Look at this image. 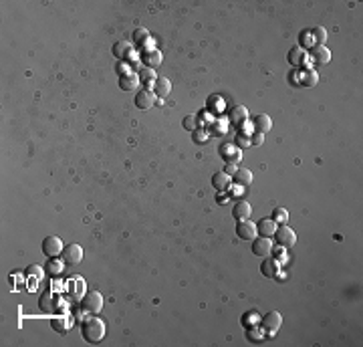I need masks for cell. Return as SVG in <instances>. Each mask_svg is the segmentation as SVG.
I'll return each mask as SVG.
<instances>
[{
	"mask_svg": "<svg viewBox=\"0 0 363 347\" xmlns=\"http://www.w3.org/2000/svg\"><path fill=\"white\" fill-rule=\"evenodd\" d=\"M105 331H107V329H105V323H103V319H99L97 315H89V317H85L83 323H81V335H83V339L89 341V343H99V341H103Z\"/></svg>",
	"mask_w": 363,
	"mask_h": 347,
	"instance_id": "6da1fadb",
	"label": "cell"
},
{
	"mask_svg": "<svg viewBox=\"0 0 363 347\" xmlns=\"http://www.w3.org/2000/svg\"><path fill=\"white\" fill-rule=\"evenodd\" d=\"M262 329H264V335L266 337H275V333L281 329L283 325V315L279 311H268L266 315L260 317V323H258Z\"/></svg>",
	"mask_w": 363,
	"mask_h": 347,
	"instance_id": "7a4b0ae2",
	"label": "cell"
},
{
	"mask_svg": "<svg viewBox=\"0 0 363 347\" xmlns=\"http://www.w3.org/2000/svg\"><path fill=\"white\" fill-rule=\"evenodd\" d=\"M101 307H103V297L97 291H87L85 297L81 299V309L89 315H97L101 311Z\"/></svg>",
	"mask_w": 363,
	"mask_h": 347,
	"instance_id": "3957f363",
	"label": "cell"
},
{
	"mask_svg": "<svg viewBox=\"0 0 363 347\" xmlns=\"http://www.w3.org/2000/svg\"><path fill=\"white\" fill-rule=\"evenodd\" d=\"M273 238H275V242H277L279 246H283V248H291V246H295V242H297V234H295V230H293V228H289L287 224L277 226V230H275Z\"/></svg>",
	"mask_w": 363,
	"mask_h": 347,
	"instance_id": "277c9868",
	"label": "cell"
},
{
	"mask_svg": "<svg viewBox=\"0 0 363 347\" xmlns=\"http://www.w3.org/2000/svg\"><path fill=\"white\" fill-rule=\"evenodd\" d=\"M41 248H43V254L47 258H53V256H61L65 244H63V240L59 236H47V238H43Z\"/></svg>",
	"mask_w": 363,
	"mask_h": 347,
	"instance_id": "5b68a950",
	"label": "cell"
},
{
	"mask_svg": "<svg viewBox=\"0 0 363 347\" xmlns=\"http://www.w3.org/2000/svg\"><path fill=\"white\" fill-rule=\"evenodd\" d=\"M61 258H63L65 265H69V267L79 265V263L83 261V248H81V244H75V242L67 244V246L63 248V252H61Z\"/></svg>",
	"mask_w": 363,
	"mask_h": 347,
	"instance_id": "8992f818",
	"label": "cell"
},
{
	"mask_svg": "<svg viewBox=\"0 0 363 347\" xmlns=\"http://www.w3.org/2000/svg\"><path fill=\"white\" fill-rule=\"evenodd\" d=\"M155 101H157V97H155V93H153V91H149V89L137 91V93H135V99H133L135 107H137V109H141V111L151 109V107L155 105Z\"/></svg>",
	"mask_w": 363,
	"mask_h": 347,
	"instance_id": "52a82bcc",
	"label": "cell"
},
{
	"mask_svg": "<svg viewBox=\"0 0 363 347\" xmlns=\"http://www.w3.org/2000/svg\"><path fill=\"white\" fill-rule=\"evenodd\" d=\"M252 254H254V256H260V258L270 256V254H273V240L266 238V236H256V238H252Z\"/></svg>",
	"mask_w": 363,
	"mask_h": 347,
	"instance_id": "ba28073f",
	"label": "cell"
},
{
	"mask_svg": "<svg viewBox=\"0 0 363 347\" xmlns=\"http://www.w3.org/2000/svg\"><path fill=\"white\" fill-rule=\"evenodd\" d=\"M236 236H238L240 240H252V238H256V236H258L256 224L250 222V218H248V220H238V222H236Z\"/></svg>",
	"mask_w": 363,
	"mask_h": 347,
	"instance_id": "9c48e42d",
	"label": "cell"
},
{
	"mask_svg": "<svg viewBox=\"0 0 363 347\" xmlns=\"http://www.w3.org/2000/svg\"><path fill=\"white\" fill-rule=\"evenodd\" d=\"M244 121H248V109L244 107V105H236V107H232L230 111H228V123L232 125V127H240Z\"/></svg>",
	"mask_w": 363,
	"mask_h": 347,
	"instance_id": "30bf717a",
	"label": "cell"
},
{
	"mask_svg": "<svg viewBox=\"0 0 363 347\" xmlns=\"http://www.w3.org/2000/svg\"><path fill=\"white\" fill-rule=\"evenodd\" d=\"M279 271H281V263L275 256H264L262 265H260V273L268 279H279Z\"/></svg>",
	"mask_w": 363,
	"mask_h": 347,
	"instance_id": "8fae6325",
	"label": "cell"
},
{
	"mask_svg": "<svg viewBox=\"0 0 363 347\" xmlns=\"http://www.w3.org/2000/svg\"><path fill=\"white\" fill-rule=\"evenodd\" d=\"M287 61L295 67V69H299V67H307V51L305 49H301V47H293L291 51H289V55H287Z\"/></svg>",
	"mask_w": 363,
	"mask_h": 347,
	"instance_id": "7c38bea8",
	"label": "cell"
},
{
	"mask_svg": "<svg viewBox=\"0 0 363 347\" xmlns=\"http://www.w3.org/2000/svg\"><path fill=\"white\" fill-rule=\"evenodd\" d=\"M51 327H53V331H57L59 335H65V333L71 331V327H73V317H69V315H57V317L51 319Z\"/></svg>",
	"mask_w": 363,
	"mask_h": 347,
	"instance_id": "4fadbf2b",
	"label": "cell"
},
{
	"mask_svg": "<svg viewBox=\"0 0 363 347\" xmlns=\"http://www.w3.org/2000/svg\"><path fill=\"white\" fill-rule=\"evenodd\" d=\"M252 129L256 131V133H266V131H270V127H273V119H270V115H266V113H258V115H254L252 117Z\"/></svg>",
	"mask_w": 363,
	"mask_h": 347,
	"instance_id": "5bb4252c",
	"label": "cell"
},
{
	"mask_svg": "<svg viewBox=\"0 0 363 347\" xmlns=\"http://www.w3.org/2000/svg\"><path fill=\"white\" fill-rule=\"evenodd\" d=\"M218 151H220V155L224 157L226 163H238V161L242 159V157H240V149H236L234 143H222Z\"/></svg>",
	"mask_w": 363,
	"mask_h": 347,
	"instance_id": "9a60e30c",
	"label": "cell"
},
{
	"mask_svg": "<svg viewBox=\"0 0 363 347\" xmlns=\"http://www.w3.org/2000/svg\"><path fill=\"white\" fill-rule=\"evenodd\" d=\"M133 43L141 49V53L153 49V41H151V37H149V33H147L145 29H137V31L133 33Z\"/></svg>",
	"mask_w": 363,
	"mask_h": 347,
	"instance_id": "2e32d148",
	"label": "cell"
},
{
	"mask_svg": "<svg viewBox=\"0 0 363 347\" xmlns=\"http://www.w3.org/2000/svg\"><path fill=\"white\" fill-rule=\"evenodd\" d=\"M141 65L143 67H149V69H155L161 65V53L157 49H151V51H143L141 57H139Z\"/></svg>",
	"mask_w": 363,
	"mask_h": 347,
	"instance_id": "e0dca14e",
	"label": "cell"
},
{
	"mask_svg": "<svg viewBox=\"0 0 363 347\" xmlns=\"http://www.w3.org/2000/svg\"><path fill=\"white\" fill-rule=\"evenodd\" d=\"M319 83V73L311 67H305L299 71V85L303 87H315Z\"/></svg>",
	"mask_w": 363,
	"mask_h": 347,
	"instance_id": "ac0fdd59",
	"label": "cell"
},
{
	"mask_svg": "<svg viewBox=\"0 0 363 347\" xmlns=\"http://www.w3.org/2000/svg\"><path fill=\"white\" fill-rule=\"evenodd\" d=\"M311 59H313V63H317V65H327V63L331 61V51H329L325 45H315V47L311 49Z\"/></svg>",
	"mask_w": 363,
	"mask_h": 347,
	"instance_id": "d6986e66",
	"label": "cell"
},
{
	"mask_svg": "<svg viewBox=\"0 0 363 347\" xmlns=\"http://www.w3.org/2000/svg\"><path fill=\"white\" fill-rule=\"evenodd\" d=\"M151 91L155 93V97L165 99V97L171 93V81H169V79H165V77H157V79L153 81Z\"/></svg>",
	"mask_w": 363,
	"mask_h": 347,
	"instance_id": "ffe728a7",
	"label": "cell"
},
{
	"mask_svg": "<svg viewBox=\"0 0 363 347\" xmlns=\"http://www.w3.org/2000/svg\"><path fill=\"white\" fill-rule=\"evenodd\" d=\"M252 214V206L244 200H238L234 206H232V218L238 222V220H248Z\"/></svg>",
	"mask_w": 363,
	"mask_h": 347,
	"instance_id": "44dd1931",
	"label": "cell"
},
{
	"mask_svg": "<svg viewBox=\"0 0 363 347\" xmlns=\"http://www.w3.org/2000/svg\"><path fill=\"white\" fill-rule=\"evenodd\" d=\"M232 180H234V184H238V186H242V188H248V186L252 184L254 176H252V171H250L248 167H238L236 173L232 176Z\"/></svg>",
	"mask_w": 363,
	"mask_h": 347,
	"instance_id": "7402d4cb",
	"label": "cell"
},
{
	"mask_svg": "<svg viewBox=\"0 0 363 347\" xmlns=\"http://www.w3.org/2000/svg\"><path fill=\"white\" fill-rule=\"evenodd\" d=\"M137 85H139L137 73H125V75H119V89H121V91H133Z\"/></svg>",
	"mask_w": 363,
	"mask_h": 347,
	"instance_id": "603a6c76",
	"label": "cell"
},
{
	"mask_svg": "<svg viewBox=\"0 0 363 347\" xmlns=\"http://www.w3.org/2000/svg\"><path fill=\"white\" fill-rule=\"evenodd\" d=\"M206 111L212 115H222L224 113V101L220 95H210L206 99Z\"/></svg>",
	"mask_w": 363,
	"mask_h": 347,
	"instance_id": "cb8c5ba5",
	"label": "cell"
},
{
	"mask_svg": "<svg viewBox=\"0 0 363 347\" xmlns=\"http://www.w3.org/2000/svg\"><path fill=\"white\" fill-rule=\"evenodd\" d=\"M63 269H65V261L59 258V256L49 258L47 265H45V273H47L49 277H59V275L63 273Z\"/></svg>",
	"mask_w": 363,
	"mask_h": 347,
	"instance_id": "d4e9b609",
	"label": "cell"
},
{
	"mask_svg": "<svg viewBox=\"0 0 363 347\" xmlns=\"http://www.w3.org/2000/svg\"><path fill=\"white\" fill-rule=\"evenodd\" d=\"M212 186H214L216 192H226L230 188V176H228V173H224V171L214 173V176H212Z\"/></svg>",
	"mask_w": 363,
	"mask_h": 347,
	"instance_id": "484cf974",
	"label": "cell"
},
{
	"mask_svg": "<svg viewBox=\"0 0 363 347\" xmlns=\"http://www.w3.org/2000/svg\"><path fill=\"white\" fill-rule=\"evenodd\" d=\"M275 230H277V224H275L270 218H262V220H258V224H256V232H258V236L273 238Z\"/></svg>",
	"mask_w": 363,
	"mask_h": 347,
	"instance_id": "4316f807",
	"label": "cell"
},
{
	"mask_svg": "<svg viewBox=\"0 0 363 347\" xmlns=\"http://www.w3.org/2000/svg\"><path fill=\"white\" fill-rule=\"evenodd\" d=\"M228 119H222V117H218V119H212L210 123H208V133H214V135H224L226 131H228Z\"/></svg>",
	"mask_w": 363,
	"mask_h": 347,
	"instance_id": "83f0119b",
	"label": "cell"
},
{
	"mask_svg": "<svg viewBox=\"0 0 363 347\" xmlns=\"http://www.w3.org/2000/svg\"><path fill=\"white\" fill-rule=\"evenodd\" d=\"M111 53H113L119 61H125L127 57L133 55V49H131V45H127V43H117V45H113Z\"/></svg>",
	"mask_w": 363,
	"mask_h": 347,
	"instance_id": "f1b7e54d",
	"label": "cell"
},
{
	"mask_svg": "<svg viewBox=\"0 0 363 347\" xmlns=\"http://www.w3.org/2000/svg\"><path fill=\"white\" fill-rule=\"evenodd\" d=\"M270 220H273L277 226H281V224H287V222H289V212H287L285 208L277 206V208H273V212H270Z\"/></svg>",
	"mask_w": 363,
	"mask_h": 347,
	"instance_id": "f546056e",
	"label": "cell"
},
{
	"mask_svg": "<svg viewBox=\"0 0 363 347\" xmlns=\"http://www.w3.org/2000/svg\"><path fill=\"white\" fill-rule=\"evenodd\" d=\"M137 77H139V83H145V85H149V83H153V81L157 79L155 71L149 69V67H143V65H141V69L137 71Z\"/></svg>",
	"mask_w": 363,
	"mask_h": 347,
	"instance_id": "4dcf8cb0",
	"label": "cell"
},
{
	"mask_svg": "<svg viewBox=\"0 0 363 347\" xmlns=\"http://www.w3.org/2000/svg\"><path fill=\"white\" fill-rule=\"evenodd\" d=\"M240 323H242L244 329H246V327H252V325H258V323H260V315H258L256 311H248V313L242 315Z\"/></svg>",
	"mask_w": 363,
	"mask_h": 347,
	"instance_id": "1f68e13d",
	"label": "cell"
},
{
	"mask_svg": "<svg viewBox=\"0 0 363 347\" xmlns=\"http://www.w3.org/2000/svg\"><path fill=\"white\" fill-rule=\"evenodd\" d=\"M246 337H248L250 341L258 343V341H262V337H264V329H262L260 325H252V327H246Z\"/></svg>",
	"mask_w": 363,
	"mask_h": 347,
	"instance_id": "d6a6232c",
	"label": "cell"
},
{
	"mask_svg": "<svg viewBox=\"0 0 363 347\" xmlns=\"http://www.w3.org/2000/svg\"><path fill=\"white\" fill-rule=\"evenodd\" d=\"M192 139H194V143H208V139H210V133H208V129L206 127H198L196 131H192Z\"/></svg>",
	"mask_w": 363,
	"mask_h": 347,
	"instance_id": "836d02e7",
	"label": "cell"
},
{
	"mask_svg": "<svg viewBox=\"0 0 363 347\" xmlns=\"http://www.w3.org/2000/svg\"><path fill=\"white\" fill-rule=\"evenodd\" d=\"M311 37H313L315 45H325V43H327V31H325L323 27H315V29L311 31Z\"/></svg>",
	"mask_w": 363,
	"mask_h": 347,
	"instance_id": "e575fe53",
	"label": "cell"
},
{
	"mask_svg": "<svg viewBox=\"0 0 363 347\" xmlns=\"http://www.w3.org/2000/svg\"><path fill=\"white\" fill-rule=\"evenodd\" d=\"M297 47H301V49H313L315 47V41H313V37H311V31H305V33H301V37H299V45Z\"/></svg>",
	"mask_w": 363,
	"mask_h": 347,
	"instance_id": "d590c367",
	"label": "cell"
},
{
	"mask_svg": "<svg viewBox=\"0 0 363 347\" xmlns=\"http://www.w3.org/2000/svg\"><path fill=\"white\" fill-rule=\"evenodd\" d=\"M182 125H184V129H188V131H196L198 129V117L196 115H186L184 119H182Z\"/></svg>",
	"mask_w": 363,
	"mask_h": 347,
	"instance_id": "8d00e7d4",
	"label": "cell"
},
{
	"mask_svg": "<svg viewBox=\"0 0 363 347\" xmlns=\"http://www.w3.org/2000/svg\"><path fill=\"white\" fill-rule=\"evenodd\" d=\"M41 309L47 311V313H51V311L55 309V303H51V291H47V293L41 297Z\"/></svg>",
	"mask_w": 363,
	"mask_h": 347,
	"instance_id": "74e56055",
	"label": "cell"
},
{
	"mask_svg": "<svg viewBox=\"0 0 363 347\" xmlns=\"http://www.w3.org/2000/svg\"><path fill=\"white\" fill-rule=\"evenodd\" d=\"M234 145H236V147H248V145H250V135L238 133V135L234 137Z\"/></svg>",
	"mask_w": 363,
	"mask_h": 347,
	"instance_id": "f35d334b",
	"label": "cell"
},
{
	"mask_svg": "<svg viewBox=\"0 0 363 347\" xmlns=\"http://www.w3.org/2000/svg\"><path fill=\"white\" fill-rule=\"evenodd\" d=\"M262 141H264V135H262V133H256V131L250 133V145H260Z\"/></svg>",
	"mask_w": 363,
	"mask_h": 347,
	"instance_id": "ab89813d",
	"label": "cell"
},
{
	"mask_svg": "<svg viewBox=\"0 0 363 347\" xmlns=\"http://www.w3.org/2000/svg\"><path fill=\"white\" fill-rule=\"evenodd\" d=\"M27 271H29V277H35V275H37V277L41 279V275H43V269H41L39 265H31Z\"/></svg>",
	"mask_w": 363,
	"mask_h": 347,
	"instance_id": "60d3db41",
	"label": "cell"
},
{
	"mask_svg": "<svg viewBox=\"0 0 363 347\" xmlns=\"http://www.w3.org/2000/svg\"><path fill=\"white\" fill-rule=\"evenodd\" d=\"M273 252L277 254L275 258H277L279 263H285V261H287V256H285V248H283V246H277V250H273Z\"/></svg>",
	"mask_w": 363,
	"mask_h": 347,
	"instance_id": "b9f144b4",
	"label": "cell"
},
{
	"mask_svg": "<svg viewBox=\"0 0 363 347\" xmlns=\"http://www.w3.org/2000/svg\"><path fill=\"white\" fill-rule=\"evenodd\" d=\"M236 169H238V165H236V163H226L222 171H224V173H228V176H234Z\"/></svg>",
	"mask_w": 363,
	"mask_h": 347,
	"instance_id": "7bdbcfd3",
	"label": "cell"
}]
</instances>
